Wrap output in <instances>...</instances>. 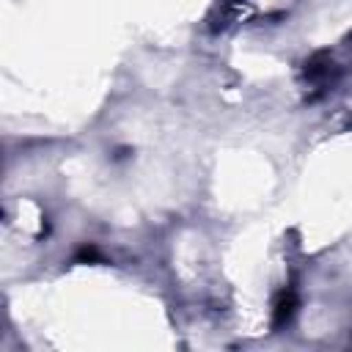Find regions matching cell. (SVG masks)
<instances>
[{
    "instance_id": "6da1fadb",
    "label": "cell",
    "mask_w": 352,
    "mask_h": 352,
    "mask_svg": "<svg viewBox=\"0 0 352 352\" xmlns=\"http://www.w3.org/2000/svg\"><path fill=\"white\" fill-rule=\"evenodd\" d=\"M294 308H297V294L292 292V289H286V292H280V297H278V302H275V314H272V324L275 327H280V324H286L292 316H294Z\"/></svg>"
},
{
    "instance_id": "7a4b0ae2",
    "label": "cell",
    "mask_w": 352,
    "mask_h": 352,
    "mask_svg": "<svg viewBox=\"0 0 352 352\" xmlns=\"http://www.w3.org/2000/svg\"><path fill=\"white\" fill-rule=\"evenodd\" d=\"M77 261H102V256H99V250L96 248H82L80 253H77Z\"/></svg>"
}]
</instances>
